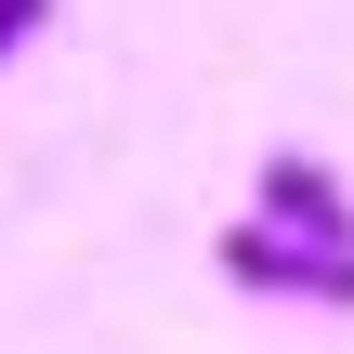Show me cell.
<instances>
[{
  "label": "cell",
  "instance_id": "6da1fadb",
  "mask_svg": "<svg viewBox=\"0 0 354 354\" xmlns=\"http://www.w3.org/2000/svg\"><path fill=\"white\" fill-rule=\"evenodd\" d=\"M210 263H223L250 302H342L354 315V250H315V236H289V223H263V210H236Z\"/></svg>",
  "mask_w": 354,
  "mask_h": 354
},
{
  "label": "cell",
  "instance_id": "7a4b0ae2",
  "mask_svg": "<svg viewBox=\"0 0 354 354\" xmlns=\"http://www.w3.org/2000/svg\"><path fill=\"white\" fill-rule=\"evenodd\" d=\"M250 197H263V223H289V236H315V250H354V197H342V171H328V158H302V145H289V158H263V184H250Z\"/></svg>",
  "mask_w": 354,
  "mask_h": 354
},
{
  "label": "cell",
  "instance_id": "3957f363",
  "mask_svg": "<svg viewBox=\"0 0 354 354\" xmlns=\"http://www.w3.org/2000/svg\"><path fill=\"white\" fill-rule=\"evenodd\" d=\"M39 13H53V0H0V66L26 53V26H39Z\"/></svg>",
  "mask_w": 354,
  "mask_h": 354
}]
</instances>
